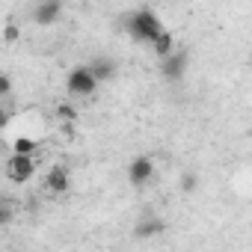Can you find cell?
Listing matches in <instances>:
<instances>
[{
  "mask_svg": "<svg viewBox=\"0 0 252 252\" xmlns=\"http://www.w3.org/2000/svg\"><path fill=\"white\" fill-rule=\"evenodd\" d=\"M89 68H92V74L98 77V83H104V80H110V77L116 74V63L107 60V57H95V60L89 63Z\"/></svg>",
  "mask_w": 252,
  "mask_h": 252,
  "instance_id": "obj_9",
  "label": "cell"
},
{
  "mask_svg": "<svg viewBox=\"0 0 252 252\" xmlns=\"http://www.w3.org/2000/svg\"><path fill=\"white\" fill-rule=\"evenodd\" d=\"M68 184H71V178H68V169H65V166H54V169L45 175V190L54 193V196H63V193L68 190Z\"/></svg>",
  "mask_w": 252,
  "mask_h": 252,
  "instance_id": "obj_6",
  "label": "cell"
},
{
  "mask_svg": "<svg viewBox=\"0 0 252 252\" xmlns=\"http://www.w3.org/2000/svg\"><path fill=\"white\" fill-rule=\"evenodd\" d=\"M175 51H178V48H175V36H172L169 30H163V33H160V39L155 42V54H158L160 60H166V57H172Z\"/></svg>",
  "mask_w": 252,
  "mask_h": 252,
  "instance_id": "obj_10",
  "label": "cell"
},
{
  "mask_svg": "<svg viewBox=\"0 0 252 252\" xmlns=\"http://www.w3.org/2000/svg\"><path fill=\"white\" fill-rule=\"evenodd\" d=\"M187 63H190V54H187V51H175L172 57L160 60V74H163L166 80H181L184 71H187Z\"/></svg>",
  "mask_w": 252,
  "mask_h": 252,
  "instance_id": "obj_5",
  "label": "cell"
},
{
  "mask_svg": "<svg viewBox=\"0 0 252 252\" xmlns=\"http://www.w3.org/2000/svg\"><path fill=\"white\" fill-rule=\"evenodd\" d=\"M152 178H155V160H152V158L140 155V158H134V160L128 163V181H131L134 187H146Z\"/></svg>",
  "mask_w": 252,
  "mask_h": 252,
  "instance_id": "obj_4",
  "label": "cell"
},
{
  "mask_svg": "<svg viewBox=\"0 0 252 252\" xmlns=\"http://www.w3.org/2000/svg\"><path fill=\"white\" fill-rule=\"evenodd\" d=\"M57 119L68 125V122H74V119H77V110H74L71 104H60V107H57Z\"/></svg>",
  "mask_w": 252,
  "mask_h": 252,
  "instance_id": "obj_12",
  "label": "cell"
},
{
  "mask_svg": "<svg viewBox=\"0 0 252 252\" xmlns=\"http://www.w3.org/2000/svg\"><path fill=\"white\" fill-rule=\"evenodd\" d=\"M60 15H63V3H57V0L39 3V6L33 9V21H36V24H54Z\"/></svg>",
  "mask_w": 252,
  "mask_h": 252,
  "instance_id": "obj_7",
  "label": "cell"
},
{
  "mask_svg": "<svg viewBox=\"0 0 252 252\" xmlns=\"http://www.w3.org/2000/svg\"><path fill=\"white\" fill-rule=\"evenodd\" d=\"M9 89H12V83H9V77L3 74V77H0V95H9Z\"/></svg>",
  "mask_w": 252,
  "mask_h": 252,
  "instance_id": "obj_15",
  "label": "cell"
},
{
  "mask_svg": "<svg viewBox=\"0 0 252 252\" xmlns=\"http://www.w3.org/2000/svg\"><path fill=\"white\" fill-rule=\"evenodd\" d=\"M36 158L33 155H9L6 158V178L15 184H24L36 175Z\"/></svg>",
  "mask_w": 252,
  "mask_h": 252,
  "instance_id": "obj_3",
  "label": "cell"
},
{
  "mask_svg": "<svg viewBox=\"0 0 252 252\" xmlns=\"http://www.w3.org/2000/svg\"><path fill=\"white\" fill-rule=\"evenodd\" d=\"M166 231V222L160 217H143V222L137 225V237H160Z\"/></svg>",
  "mask_w": 252,
  "mask_h": 252,
  "instance_id": "obj_8",
  "label": "cell"
},
{
  "mask_svg": "<svg viewBox=\"0 0 252 252\" xmlns=\"http://www.w3.org/2000/svg\"><path fill=\"white\" fill-rule=\"evenodd\" d=\"M196 187H199V178L190 175V172H184V175H181V190H184V193H193Z\"/></svg>",
  "mask_w": 252,
  "mask_h": 252,
  "instance_id": "obj_13",
  "label": "cell"
},
{
  "mask_svg": "<svg viewBox=\"0 0 252 252\" xmlns=\"http://www.w3.org/2000/svg\"><path fill=\"white\" fill-rule=\"evenodd\" d=\"M3 39H6V42H15V39H18V27H15V24H6Z\"/></svg>",
  "mask_w": 252,
  "mask_h": 252,
  "instance_id": "obj_14",
  "label": "cell"
},
{
  "mask_svg": "<svg viewBox=\"0 0 252 252\" xmlns=\"http://www.w3.org/2000/svg\"><path fill=\"white\" fill-rule=\"evenodd\" d=\"M39 149V143L33 137H15L12 140V155H33Z\"/></svg>",
  "mask_w": 252,
  "mask_h": 252,
  "instance_id": "obj_11",
  "label": "cell"
},
{
  "mask_svg": "<svg viewBox=\"0 0 252 252\" xmlns=\"http://www.w3.org/2000/svg\"><path fill=\"white\" fill-rule=\"evenodd\" d=\"M125 27H128V33H131L137 42H149V45H155V42L160 39V33H163L160 15H158L155 9H149V6L134 9L128 18H125Z\"/></svg>",
  "mask_w": 252,
  "mask_h": 252,
  "instance_id": "obj_1",
  "label": "cell"
},
{
  "mask_svg": "<svg viewBox=\"0 0 252 252\" xmlns=\"http://www.w3.org/2000/svg\"><path fill=\"white\" fill-rule=\"evenodd\" d=\"M65 86H68V95L74 98H92L98 92V77L92 74L89 65H74L65 77Z\"/></svg>",
  "mask_w": 252,
  "mask_h": 252,
  "instance_id": "obj_2",
  "label": "cell"
}]
</instances>
